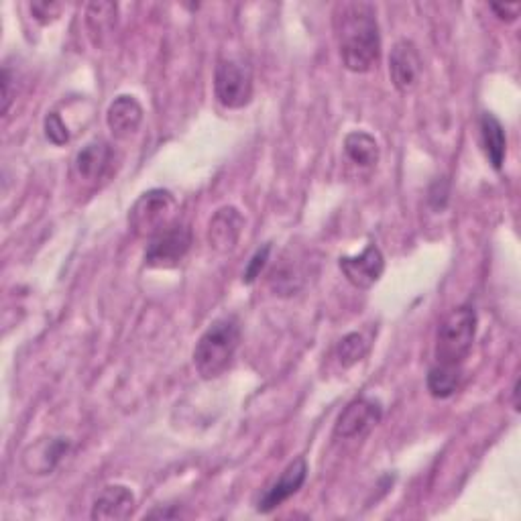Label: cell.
<instances>
[{
    "mask_svg": "<svg viewBox=\"0 0 521 521\" xmlns=\"http://www.w3.org/2000/svg\"><path fill=\"white\" fill-rule=\"evenodd\" d=\"M178 517H182V509L178 505H165L145 515V519H178Z\"/></svg>",
    "mask_w": 521,
    "mask_h": 521,
    "instance_id": "cell-27",
    "label": "cell"
},
{
    "mask_svg": "<svg viewBox=\"0 0 521 521\" xmlns=\"http://www.w3.org/2000/svg\"><path fill=\"white\" fill-rule=\"evenodd\" d=\"M477 312L471 306L452 310L440 324L436 334L434 359L438 365L462 367L469 359L477 338Z\"/></svg>",
    "mask_w": 521,
    "mask_h": 521,
    "instance_id": "cell-3",
    "label": "cell"
},
{
    "mask_svg": "<svg viewBox=\"0 0 521 521\" xmlns=\"http://www.w3.org/2000/svg\"><path fill=\"white\" fill-rule=\"evenodd\" d=\"M460 379H462V367L434 363V367L428 371L426 385H428V391L432 397L448 399L460 387Z\"/></svg>",
    "mask_w": 521,
    "mask_h": 521,
    "instance_id": "cell-18",
    "label": "cell"
},
{
    "mask_svg": "<svg viewBox=\"0 0 521 521\" xmlns=\"http://www.w3.org/2000/svg\"><path fill=\"white\" fill-rule=\"evenodd\" d=\"M137 507L135 493L127 485H106L94 499L90 517L94 521H123Z\"/></svg>",
    "mask_w": 521,
    "mask_h": 521,
    "instance_id": "cell-13",
    "label": "cell"
},
{
    "mask_svg": "<svg viewBox=\"0 0 521 521\" xmlns=\"http://www.w3.org/2000/svg\"><path fill=\"white\" fill-rule=\"evenodd\" d=\"M369 353V344L365 340L363 334L359 332H351L346 334L340 342H338V349H336V357H338V363L342 367H353L357 363H361Z\"/></svg>",
    "mask_w": 521,
    "mask_h": 521,
    "instance_id": "cell-20",
    "label": "cell"
},
{
    "mask_svg": "<svg viewBox=\"0 0 521 521\" xmlns=\"http://www.w3.org/2000/svg\"><path fill=\"white\" fill-rule=\"evenodd\" d=\"M245 230V216L235 206H222L208 224V243L218 253H230L239 245Z\"/></svg>",
    "mask_w": 521,
    "mask_h": 521,
    "instance_id": "cell-12",
    "label": "cell"
},
{
    "mask_svg": "<svg viewBox=\"0 0 521 521\" xmlns=\"http://www.w3.org/2000/svg\"><path fill=\"white\" fill-rule=\"evenodd\" d=\"M448 194H450V190H448V182L442 178H438L434 184H432V188H430V192H428V202H430V206H432V210L434 212H442L444 208H446V204H448Z\"/></svg>",
    "mask_w": 521,
    "mask_h": 521,
    "instance_id": "cell-24",
    "label": "cell"
},
{
    "mask_svg": "<svg viewBox=\"0 0 521 521\" xmlns=\"http://www.w3.org/2000/svg\"><path fill=\"white\" fill-rule=\"evenodd\" d=\"M479 131H481V145L487 161L495 171H501L507 159V135L501 121L495 117V114L485 112L481 114Z\"/></svg>",
    "mask_w": 521,
    "mask_h": 521,
    "instance_id": "cell-15",
    "label": "cell"
},
{
    "mask_svg": "<svg viewBox=\"0 0 521 521\" xmlns=\"http://www.w3.org/2000/svg\"><path fill=\"white\" fill-rule=\"evenodd\" d=\"M11 84H13V74L9 70V66L3 68V114L7 117L11 104H13V92H11Z\"/></svg>",
    "mask_w": 521,
    "mask_h": 521,
    "instance_id": "cell-26",
    "label": "cell"
},
{
    "mask_svg": "<svg viewBox=\"0 0 521 521\" xmlns=\"http://www.w3.org/2000/svg\"><path fill=\"white\" fill-rule=\"evenodd\" d=\"M338 267L351 285H355L357 289H371L383 277L385 257L381 249L371 243L359 255L340 257Z\"/></svg>",
    "mask_w": 521,
    "mask_h": 521,
    "instance_id": "cell-10",
    "label": "cell"
},
{
    "mask_svg": "<svg viewBox=\"0 0 521 521\" xmlns=\"http://www.w3.org/2000/svg\"><path fill=\"white\" fill-rule=\"evenodd\" d=\"M383 418V403L373 397H357L340 412L334 424V436L355 440L367 436Z\"/></svg>",
    "mask_w": 521,
    "mask_h": 521,
    "instance_id": "cell-7",
    "label": "cell"
},
{
    "mask_svg": "<svg viewBox=\"0 0 521 521\" xmlns=\"http://www.w3.org/2000/svg\"><path fill=\"white\" fill-rule=\"evenodd\" d=\"M271 243H265L261 249H257L255 251V255L251 257V261L247 263V267H245V273H243V283L245 285H253L259 277H261V273H263V269L267 267V263H269V257H271Z\"/></svg>",
    "mask_w": 521,
    "mask_h": 521,
    "instance_id": "cell-22",
    "label": "cell"
},
{
    "mask_svg": "<svg viewBox=\"0 0 521 521\" xmlns=\"http://www.w3.org/2000/svg\"><path fill=\"white\" fill-rule=\"evenodd\" d=\"M43 129H45V137L55 145L62 147L66 143H70V131L64 123V119L57 112H49L45 121H43Z\"/></svg>",
    "mask_w": 521,
    "mask_h": 521,
    "instance_id": "cell-21",
    "label": "cell"
},
{
    "mask_svg": "<svg viewBox=\"0 0 521 521\" xmlns=\"http://www.w3.org/2000/svg\"><path fill=\"white\" fill-rule=\"evenodd\" d=\"M255 78L251 64L241 55L222 57L214 70V94L228 110L245 108L253 100Z\"/></svg>",
    "mask_w": 521,
    "mask_h": 521,
    "instance_id": "cell-4",
    "label": "cell"
},
{
    "mask_svg": "<svg viewBox=\"0 0 521 521\" xmlns=\"http://www.w3.org/2000/svg\"><path fill=\"white\" fill-rule=\"evenodd\" d=\"M424 72V62L420 49L410 39H399L389 53V78L397 92H412Z\"/></svg>",
    "mask_w": 521,
    "mask_h": 521,
    "instance_id": "cell-8",
    "label": "cell"
},
{
    "mask_svg": "<svg viewBox=\"0 0 521 521\" xmlns=\"http://www.w3.org/2000/svg\"><path fill=\"white\" fill-rule=\"evenodd\" d=\"M70 450H72L70 438L64 436L41 438L35 444L25 448L21 456V465L29 475L35 477L51 475L57 469V465L64 460V456H68Z\"/></svg>",
    "mask_w": 521,
    "mask_h": 521,
    "instance_id": "cell-9",
    "label": "cell"
},
{
    "mask_svg": "<svg viewBox=\"0 0 521 521\" xmlns=\"http://www.w3.org/2000/svg\"><path fill=\"white\" fill-rule=\"evenodd\" d=\"M511 391H513V410L519 412V381L513 383V389H511Z\"/></svg>",
    "mask_w": 521,
    "mask_h": 521,
    "instance_id": "cell-28",
    "label": "cell"
},
{
    "mask_svg": "<svg viewBox=\"0 0 521 521\" xmlns=\"http://www.w3.org/2000/svg\"><path fill=\"white\" fill-rule=\"evenodd\" d=\"M491 11L497 15L499 21H505V23H513L517 21L519 13H521V5L513 3V5H491Z\"/></svg>",
    "mask_w": 521,
    "mask_h": 521,
    "instance_id": "cell-25",
    "label": "cell"
},
{
    "mask_svg": "<svg viewBox=\"0 0 521 521\" xmlns=\"http://www.w3.org/2000/svg\"><path fill=\"white\" fill-rule=\"evenodd\" d=\"M143 106L131 94H121L114 98L106 112V125L114 139H129L133 137L143 123Z\"/></svg>",
    "mask_w": 521,
    "mask_h": 521,
    "instance_id": "cell-14",
    "label": "cell"
},
{
    "mask_svg": "<svg viewBox=\"0 0 521 521\" xmlns=\"http://www.w3.org/2000/svg\"><path fill=\"white\" fill-rule=\"evenodd\" d=\"M192 249V228L176 220L163 233L153 237L145 249V265L151 269L178 267Z\"/></svg>",
    "mask_w": 521,
    "mask_h": 521,
    "instance_id": "cell-6",
    "label": "cell"
},
{
    "mask_svg": "<svg viewBox=\"0 0 521 521\" xmlns=\"http://www.w3.org/2000/svg\"><path fill=\"white\" fill-rule=\"evenodd\" d=\"M334 37L344 68L353 74L371 72L381 60V29L369 3H340L332 15Z\"/></svg>",
    "mask_w": 521,
    "mask_h": 521,
    "instance_id": "cell-1",
    "label": "cell"
},
{
    "mask_svg": "<svg viewBox=\"0 0 521 521\" xmlns=\"http://www.w3.org/2000/svg\"><path fill=\"white\" fill-rule=\"evenodd\" d=\"M119 17V5L114 3H90L86 7V25L90 35L98 41L106 37L110 31H114Z\"/></svg>",
    "mask_w": 521,
    "mask_h": 521,
    "instance_id": "cell-19",
    "label": "cell"
},
{
    "mask_svg": "<svg viewBox=\"0 0 521 521\" xmlns=\"http://www.w3.org/2000/svg\"><path fill=\"white\" fill-rule=\"evenodd\" d=\"M241 346V322L237 316L214 320L194 349V367L204 381L218 379L235 363Z\"/></svg>",
    "mask_w": 521,
    "mask_h": 521,
    "instance_id": "cell-2",
    "label": "cell"
},
{
    "mask_svg": "<svg viewBox=\"0 0 521 521\" xmlns=\"http://www.w3.org/2000/svg\"><path fill=\"white\" fill-rule=\"evenodd\" d=\"M308 479V462L304 456L289 462L287 469L281 473V477L261 495L257 503L259 513H271L277 507H281L287 499H292L300 489L304 487Z\"/></svg>",
    "mask_w": 521,
    "mask_h": 521,
    "instance_id": "cell-11",
    "label": "cell"
},
{
    "mask_svg": "<svg viewBox=\"0 0 521 521\" xmlns=\"http://www.w3.org/2000/svg\"><path fill=\"white\" fill-rule=\"evenodd\" d=\"M110 157H112V151H110L108 143H104V141L88 143L74 159L76 176L84 182H98L110 165Z\"/></svg>",
    "mask_w": 521,
    "mask_h": 521,
    "instance_id": "cell-16",
    "label": "cell"
},
{
    "mask_svg": "<svg viewBox=\"0 0 521 521\" xmlns=\"http://www.w3.org/2000/svg\"><path fill=\"white\" fill-rule=\"evenodd\" d=\"M344 153L359 167H375L381 157L379 143L365 131H353L344 137Z\"/></svg>",
    "mask_w": 521,
    "mask_h": 521,
    "instance_id": "cell-17",
    "label": "cell"
},
{
    "mask_svg": "<svg viewBox=\"0 0 521 521\" xmlns=\"http://www.w3.org/2000/svg\"><path fill=\"white\" fill-rule=\"evenodd\" d=\"M29 9H31L33 19L41 25L55 23L64 13V5L62 3H51V0H37V3H31Z\"/></svg>",
    "mask_w": 521,
    "mask_h": 521,
    "instance_id": "cell-23",
    "label": "cell"
},
{
    "mask_svg": "<svg viewBox=\"0 0 521 521\" xmlns=\"http://www.w3.org/2000/svg\"><path fill=\"white\" fill-rule=\"evenodd\" d=\"M178 202L169 190H149L145 192L129 212V226L137 237L153 239L165 228H169L178 218Z\"/></svg>",
    "mask_w": 521,
    "mask_h": 521,
    "instance_id": "cell-5",
    "label": "cell"
}]
</instances>
